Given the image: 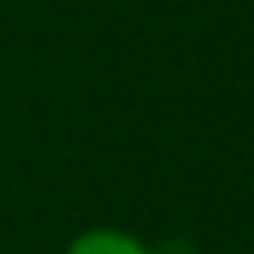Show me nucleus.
<instances>
[{
	"instance_id": "nucleus-1",
	"label": "nucleus",
	"mask_w": 254,
	"mask_h": 254,
	"mask_svg": "<svg viewBox=\"0 0 254 254\" xmlns=\"http://www.w3.org/2000/svg\"><path fill=\"white\" fill-rule=\"evenodd\" d=\"M65 254H148L130 234L121 230H86L79 234Z\"/></svg>"
}]
</instances>
